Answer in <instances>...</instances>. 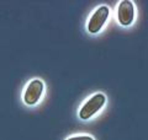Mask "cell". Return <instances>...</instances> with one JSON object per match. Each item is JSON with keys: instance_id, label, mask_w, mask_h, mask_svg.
Returning <instances> with one entry per match:
<instances>
[{"instance_id": "3957f363", "label": "cell", "mask_w": 148, "mask_h": 140, "mask_svg": "<svg viewBox=\"0 0 148 140\" xmlns=\"http://www.w3.org/2000/svg\"><path fill=\"white\" fill-rule=\"evenodd\" d=\"M45 88V84L40 79H34L31 80L26 86V90L24 92V102L27 106H35L40 99L42 97Z\"/></svg>"}, {"instance_id": "7a4b0ae2", "label": "cell", "mask_w": 148, "mask_h": 140, "mask_svg": "<svg viewBox=\"0 0 148 140\" xmlns=\"http://www.w3.org/2000/svg\"><path fill=\"white\" fill-rule=\"evenodd\" d=\"M110 16V9L109 6H105V5H101L99 6L96 10L91 14V16L88 21V25H86V29L88 32L91 35H96L101 31V29L104 27V25L108 21V18Z\"/></svg>"}, {"instance_id": "6da1fadb", "label": "cell", "mask_w": 148, "mask_h": 140, "mask_svg": "<svg viewBox=\"0 0 148 140\" xmlns=\"http://www.w3.org/2000/svg\"><path fill=\"white\" fill-rule=\"evenodd\" d=\"M106 103V96L104 93H95L79 109V118L82 120H88L94 117Z\"/></svg>"}, {"instance_id": "277c9868", "label": "cell", "mask_w": 148, "mask_h": 140, "mask_svg": "<svg viewBox=\"0 0 148 140\" xmlns=\"http://www.w3.org/2000/svg\"><path fill=\"white\" fill-rule=\"evenodd\" d=\"M117 20L121 26H131L135 20V5L131 0H122L117 7Z\"/></svg>"}, {"instance_id": "5b68a950", "label": "cell", "mask_w": 148, "mask_h": 140, "mask_svg": "<svg viewBox=\"0 0 148 140\" xmlns=\"http://www.w3.org/2000/svg\"><path fill=\"white\" fill-rule=\"evenodd\" d=\"M67 140H94V138L90 135H77V137L68 138Z\"/></svg>"}]
</instances>
